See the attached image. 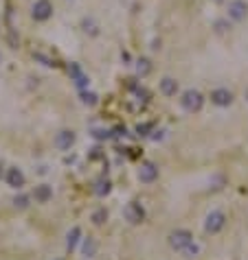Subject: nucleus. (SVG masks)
<instances>
[{
	"mask_svg": "<svg viewBox=\"0 0 248 260\" xmlns=\"http://www.w3.org/2000/svg\"><path fill=\"white\" fill-rule=\"evenodd\" d=\"M204 105V96L198 92V90H187V92H182L180 96V107L185 112H189V114H193V112H200Z\"/></svg>",
	"mask_w": 248,
	"mask_h": 260,
	"instance_id": "nucleus-1",
	"label": "nucleus"
},
{
	"mask_svg": "<svg viewBox=\"0 0 248 260\" xmlns=\"http://www.w3.org/2000/svg\"><path fill=\"white\" fill-rule=\"evenodd\" d=\"M224 228H226V214L222 210L209 212L207 219H204V232L207 234H220Z\"/></svg>",
	"mask_w": 248,
	"mask_h": 260,
	"instance_id": "nucleus-2",
	"label": "nucleus"
},
{
	"mask_svg": "<svg viewBox=\"0 0 248 260\" xmlns=\"http://www.w3.org/2000/svg\"><path fill=\"white\" fill-rule=\"evenodd\" d=\"M51 16H53L51 0H35L33 7H31V18L35 22H46V20H51Z\"/></svg>",
	"mask_w": 248,
	"mask_h": 260,
	"instance_id": "nucleus-3",
	"label": "nucleus"
},
{
	"mask_svg": "<svg viewBox=\"0 0 248 260\" xmlns=\"http://www.w3.org/2000/svg\"><path fill=\"white\" fill-rule=\"evenodd\" d=\"M193 243V234H191L189 230L180 228V230H174L169 234V245L176 249V252H182V249L187 247V245Z\"/></svg>",
	"mask_w": 248,
	"mask_h": 260,
	"instance_id": "nucleus-4",
	"label": "nucleus"
},
{
	"mask_svg": "<svg viewBox=\"0 0 248 260\" xmlns=\"http://www.w3.org/2000/svg\"><path fill=\"white\" fill-rule=\"evenodd\" d=\"M123 216H125L128 223L138 225V223H143V219H145V208L138 201H130L128 206H125V210H123Z\"/></svg>",
	"mask_w": 248,
	"mask_h": 260,
	"instance_id": "nucleus-5",
	"label": "nucleus"
},
{
	"mask_svg": "<svg viewBox=\"0 0 248 260\" xmlns=\"http://www.w3.org/2000/svg\"><path fill=\"white\" fill-rule=\"evenodd\" d=\"M4 182L9 184V188L20 190V188L25 186V173H22L18 166H9L7 171H4Z\"/></svg>",
	"mask_w": 248,
	"mask_h": 260,
	"instance_id": "nucleus-6",
	"label": "nucleus"
},
{
	"mask_svg": "<svg viewBox=\"0 0 248 260\" xmlns=\"http://www.w3.org/2000/svg\"><path fill=\"white\" fill-rule=\"evenodd\" d=\"M211 103L218 107H228L233 103V92L226 88H215L211 92Z\"/></svg>",
	"mask_w": 248,
	"mask_h": 260,
	"instance_id": "nucleus-7",
	"label": "nucleus"
},
{
	"mask_svg": "<svg viewBox=\"0 0 248 260\" xmlns=\"http://www.w3.org/2000/svg\"><path fill=\"white\" fill-rule=\"evenodd\" d=\"M138 179L143 184H152L158 179V166L154 162H143L141 168H138Z\"/></svg>",
	"mask_w": 248,
	"mask_h": 260,
	"instance_id": "nucleus-8",
	"label": "nucleus"
},
{
	"mask_svg": "<svg viewBox=\"0 0 248 260\" xmlns=\"http://www.w3.org/2000/svg\"><path fill=\"white\" fill-rule=\"evenodd\" d=\"M75 144V131L73 129H62L57 136H55V146L59 151H68Z\"/></svg>",
	"mask_w": 248,
	"mask_h": 260,
	"instance_id": "nucleus-9",
	"label": "nucleus"
},
{
	"mask_svg": "<svg viewBox=\"0 0 248 260\" xmlns=\"http://www.w3.org/2000/svg\"><path fill=\"white\" fill-rule=\"evenodd\" d=\"M246 13H248V7L242 0H233V2L228 4V18H231V20H235V22L244 20Z\"/></svg>",
	"mask_w": 248,
	"mask_h": 260,
	"instance_id": "nucleus-10",
	"label": "nucleus"
},
{
	"mask_svg": "<svg viewBox=\"0 0 248 260\" xmlns=\"http://www.w3.org/2000/svg\"><path fill=\"white\" fill-rule=\"evenodd\" d=\"M33 199H35V203H49L53 199V188H51L49 184H37L33 188Z\"/></svg>",
	"mask_w": 248,
	"mask_h": 260,
	"instance_id": "nucleus-11",
	"label": "nucleus"
},
{
	"mask_svg": "<svg viewBox=\"0 0 248 260\" xmlns=\"http://www.w3.org/2000/svg\"><path fill=\"white\" fill-rule=\"evenodd\" d=\"M161 94L167 98H171L178 94V81L174 77H163L161 79Z\"/></svg>",
	"mask_w": 248,
	"mask_h": 260,
	"instance_id": "nucleus-12",
	"label": "nucleus"
},
{
	"mask_svg": "<svg viewBox=\"0 0 248 260\" xmlns=\"http://www.w3.org/2000/svg\"><path fill=\"white\" fill-rule=\"evenodd\" d=\"M68 74H71V79L75 81V86H77L79 90H83L88 86V77L82 72V68H79L77 64H71V68H68Z\"/></svg>",
	"mask_w": 248,
	"mask_h": 260,
	"instance_id": "nucleus-13",
	"label": "nucleus"
},
{
	"mask_svg": "<svg viewBox=\"0 0 248 260\" xmlns=\"http://www.w3.org/2000/svg\"><path fill=\"white\" fill-rule=\"evenodd\" d=\"M82 249H83V256H86V258H95L97 249H99V243H97L95 238H83Z\"/></svg>",
	"mask_w": 248,
	"mask_h": 260,
	"instance_id": "nucleus-14",
	"label": "nucleus"
},
{
	"mask_svg": "<svg viewBox=\"0 0 248 260\" xmlns=\"http://www.w3.org/2000/svg\"><path fill=\"white\" fill-rule=\"evenodd\" d=\"M79 240H82V228H77V225H75V228L66 234V247L73 252V249L77 247V243H79Z\"/></svg>",
	"mask_w": 248,
	"mask_h": 260,
	"instance_id": "nucleus-15",
	"label": "nucleus"
},
{
	"mask_svg": "<svg viewBox=\"0 0 248 260\" xmlns=\"http://www.w3.org/2000/svg\"><path fill=\"white\" fill-rule=\"evenodd\" d=\"M82 29H83V33H88V35H92V37L99 33V26H97L95 18H83V20H82Z\"/></svg>",
	"mask_w": 248,
	"mask_h": 260,
	"instance_id": "nucleus-16",
	"label": "nucleus"
},
{
	"mask_svg": "<svg viewBox=\"0 0 248 260\" xmlns=\"http://www.w3.org/2000/svg\"><path fill=\"white\" fill-rule=\"evenodd\" d=\"M137 72H138V77H147V74L152 72V61L147 57H141L137 61Z\"/></svg>",
	"mask_w": 248,
	"mask_h": 260,
	"instance_id": "nucleus-17",
	"label": "nucleus"
},
{
	"mask_svg": "<svg viewBox=\"0 0 248 260\" xmlns=\"http://www.w3.org/2000/svg\"><path fill=\"white\" fill-rule=\"evenodd\" d=\"M95 192L99 197H104V195H108V192H110V179H97L95 182Z\"/></svg>",
	"mask_w": 248,
	"mask_h": 260,
	"instance_id": "nucleus-18",
	"label": "nucleus"
},
{
	"mask_svg": "<svg viewBox=\"0 0 248 260\" xmlns=\"http://www.w3.org/2000/svg\"><path fill=\"white\" fill-rule=\"evenodd\" d=\"M90 219H92V223H95V225H104L108 221V210H106V208H97V210L92 212Z\"/></svg>",
	"mask_w": 248,
	"mask_h": 260,
	"instance_id": "nucleus-19",
	"label": "nucleus"
},
{
	"mask_svg": "<svg viewBox=\"0 0 248 260\" xmlns=\"http://www.w3.org/2000/svg\"><path fill=\"white\" fill-rule=\"evenodd\" d=\"M29 201H31V197L29 195H22V192H20V195L13 197V208H18V210H27V208L31 206Z\"/></svg>",
	"mask_w": 248,
	"mask_h": 260,
	"instance_id": "nucleus-20",
	"label": "nucleus"
},
{
	"mask_svg": "<svg viewBox=\"0 0 248 260\" xmlns=\"http://www.w3.org/2000/svg\"><path fill=\"white\" fill-rule=\"evenodd\" d=\"M82 101H83V105L95 107L97 103H99V98H97V94H95V92H82Z\"/></svg>",
	"mask_w": 248,
	"mask_h": 260,
	"instance_id": "nucleus-21",
	"label": "nucleus"
},
{
	"mask_svg": "<svg viewBox=\"0 0 248 260\" xmlns=\"http://www.w3.org/2000/svg\"><path fill=\"white\" fill-rule=\"evenodd\" d=\"M198 252H200V247L195 243H191V245H187L185 249H182V254H185L187 258H191V256H198Z\"/></svg>",
	"mask_w": 248,
	"mask_h": 260,
	"instance_id": "nucleus-22",
	"label": "nucleus"
},
{
	"mask_svg": "<svg viewBox=\"0 0 248 260\" xmlns=\"http://www.w3.org/2000/svg\"><path fill=\"white\" fill-rule=\"evenodd\" d=\"M228 29H231V26H228L226 20H218V22H215V33H220V35H222V33H226Z\"/></svg>",
	"mask_w": 248,
	"mask_h": 260,
	"instance_id": "nucleus-23",
	"label": "nucleus"
},
{
	"mask_svg": "<svg viewBox=\"0 0 248 260\" xmlns=\"http://www.w3.org/2000/svg\"><path fill=\"white\" fill-rule=\"evenodd\" d=\"M92 136H95L97 140H108V138H110V131H108V129H95V131H92Z\"/></svg>",
	"mask_w": 248,
	"mask_h": 260,
	"instance_id": "nucleus-24",
	"label": "nucleus"
},
{
	"mask_svg": "<svg viewBox=\"0 0 248 260\" xmlns=\"http://www.w3.org/2000/svg\"><path fill=\"white\" fill-rule=\"evenodd\" d=\"M35 59H40L44 66H53V61H51L49 57H44V55H42V53H35Z\"/></svg>",
	"mask_w": 248,
	"mask_h": 260,
	"instance_id": "nucleus-25",
	"label": "nucleus"
},
{
	"mask_svg": "<svg viewBox=\"0 0 248 260\" xmlns=\"http://www.w3.org/2000/svg\"><path fill=\"white\" fill-rule=\"evenodd\" d=\"M2 177H4V164L0 162V179H2Z\"/></svg>",
	"mask_w": 248,
	"mask_h": 260,
	"instance_id": "nucleus-26",
	"label": "nucleus"
},
{
	"mask_svg": "<svg viewBox=\"0 0 248 260\" xmlns=\"http://www.w3.org/2000/svg\"><path fill=\"white\" fill-rule=\"evenodd\" d=\"M213 2H222V0H213Z\"/></svg>",
	"mask_w": 248,
	"mask_h": 260,
	"instance_id": "nucleus-27",
	"label": "nucleus"
},
{
	"mask_svg": "<svg viewBox=\"0 0 248 260\" xmlns=\"http://www.w3.org/2000/svg\"><path fill=\"white\" fill-rule=\"evenodd\" d=\"M0 61H2V55H0Z\"/></svg>",
	"mask_w": 248,
	"mask_h": 260,
	"instance_id": "nucleus-28",
	"label": "nucleus"
},
{
	"mask_svg": "<svg viewBox=\"0 0 248 260\" xmlns=\"http://www.w3.org/2000/svg\"><path fill=\"white\" fill-rule=\"evenodd\" d=\"M246 96H248V92H246Z\"/></svg>",
	"mask_w": 248,
	"mask_h": 260,
	"instance_id": "nucleus-29",
	"label": "nucleus"
}]
</instances>
